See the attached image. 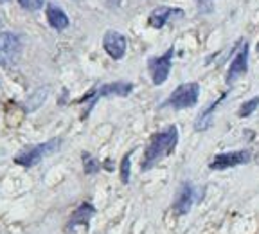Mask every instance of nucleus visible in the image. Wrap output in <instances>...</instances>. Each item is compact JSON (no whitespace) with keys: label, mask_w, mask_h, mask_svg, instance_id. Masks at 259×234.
Listing matches in <instances>:
<instances>
[{"label":"nucleus","mask_w":259,"mask_h":234,"mask_svg":"<svg viewBox=\"0 0 259 234\" xmlns=\"http://www.w3.org/2000/svg\"><path fill=\"white\" fill-rule=\"evenodd\" d=\"M178 142V128L177 126H167L166 130L155 133L151 137L150 144L146 148L144 157H142L141 168L142 171H148L150 168H153L157 162H160L164 157L171 155L177 148Z\"/></svg>","instance_id":"nucleus-1"},{"label":"nucleus","mask_w":259,"mask_h":234,"mask_svg":"<svg viewBox=\"0 0 259 234\" xmlns=\"http://www.w3.org/2000/svg\"><path fill=\"white\" fill-rule=\"evenodd\" d=\"M200 97V85L198 83H182L180 87L173 90V94L169 96V99L166 101V106H171L175 110H184V108H191L198 103Z\"/></svg>","instance_id":"nucleus-2"},{"label":"nucleus","mask_w":259,"mask_h":234,"mask_svg":"<svg viewBox=\"0 0 259 234\" xmlns=\"http://www.w3.org/2000/svg\"><path fill=\"white\" fill-rule=\"evenodd\" d=\"M22 44L13 32H0V67L9 69L20 56Z\"/></svg>","instance_id":"nucleus-3"},{"label":"nucleus","mask_w":259,"mask_h":234,"mask_svg":"<svg viewBox=\"0 0 259 234\" xmlns=\"http://www.w3.org/2000/svg\"><path fill=\"white\" fill-rule=\"evenodd\" d=\"M173 54H175V49L169 47L166 54H162V56H158V58H151V60L148 61V69H150L151 80H153L155 85L166 83V80L169 77Z\"/></svg>","instance_id":"nucleus-4"},{"label":"nucleus","mask_w":259,"mask_h":234,"mask_svg":"<svg viewBox=\"0 0 259 234\" xmlns=\"http://www.w3.org/2000/svg\"><path fill=\"white\" fill-rule=\"evenodd\" d=\"M58 146H60V141H56V139L45 142V144H38V146H34V148L22 151L18 157H15V162L20 166H25V168H31V166L38 164L44 157H47L49 153H53Z\"/></svg>","instance_id":"nucleus-5"},{"label":"nucleus","mask_w":259,"mask_h":234,"mask_svg":"<svg viewBox=\"0 0 259 234\" xmlns=\"http://www.w3.org/2000/svg\"><path fill=\"white\" fill-rule=\"evenodd\" d=\"M250 151L247 149H238V151H227V153H218L212 162H210V170H229L236 166L247 164L250 162Z\"/></svg>","instance_id":"nucleus-6"},{"label":"nucleus","mask_w":259,"mask_h":234,"mask_svg":"<svg viewBox=\"0 0 259 234\" xmlns=\"http://www.w3.org/2000/svg\"><path fill=\"white\" fill-rule=\"evenodd\" d=\"M248 70V44L239 45L238 53L234 54L231 61V67H229V72H227V83H234L238 77L245 76Z\"/></svg>","instance_id":"nucleus-7"},{"label":"nucleus","mask_w":259,"mask_h":234,"mask_svg":"<svg viewBox=\"0 0 259 234\" xmlns=\"http://www.w3.org/2000/svg\"><path fill=\"white\" fill-rule=\"evenodd\" d=\"M103 47L113 60H121L126 54V38L117 31H108L103 38Z\"/></svg>","instance_id":"nucleus-8"},{"label":"nucleus","mask_w":259,"mask_h":234,"mask_svg":"<svg viewBox=\"0 0 259 234\" xmlns=\"http://www.w3.org/2000/svg\"><path fill=\"white\" fill-rule=\"evenodd\" d=\"M193 198H194V189L189 182H184L180 191L177 194V200L173 204V211L177 214H187L193 206Z\"/></svg>","instance_id":"nucleus-9"},{"label":"nucleus","mask_w":259,"mask_h":234,"mask_svg":"<svg viewBox=\"0 0 259 234\" xmlns=\"http://www.w3.org/2000/svg\"><path fill=\"white\" fill-rule=\"evenodd\" d=\"M134 90V85L132 83H128V81H117V83H108V85H103L101 89L96 92V97L94 99H97V97H105V96H128L130 92Z\"/></svg>","instance_id":"nucleus-10"},{"label":"nucleus","mask_w":259,"mask_h":234,"mask_svg":"<svg viewBox=\"0 0 259 234\" xmlns=\"http://www.w3.org/2000/svg\"><path fill=\"white\" fill-rule=\"evenodd\" d=\"M47 20L51 24V27L58 29V31H63V29L69 27V16L54 4L47 6Z\"/></svg>","instance_id":"nucleus-11"},{"label":"nucleus","mask_w":259,"mask_h":234,"mask_svg":"<svg viewBox=\"0 0 259 234\" xmlns=\"http://www.w3.org/2000/svg\"><path fill=\"white\" fill-rule=\"evenodd\" d=\"M173 15H175V11L171 8H167V6H158L157 9H153V11H151V15H150V18H148V20H150L151 27L162 29Z\"/></svg>","instance_id":"nucleus-12"},{"label":"nucleus","mask_w":259,"mask_h":234,"mask_svg":"<svg viewBox=\"0 0 259 234\" xmlns=\"http://www.w3.org/2000/svg\"><path fill=\"white\" fill-rule=\"evenodd\" d=\"M223 97H225V94H223L222 97H218L214 103H210L209 105V108H205L202 113L198 115V119H196V123H194V128L198 130H207L210 125H212V113H214V110H216V106L220 105V103L223 101Z\"/></svg>","instance_id":"nucleus-13"},{"label":"nucleus","mask_w":259,"mask_h":234,"mask_svg":"<svg viewBox=\"0 0 259 234\" xmlns=\"http://www.w3.org/2000/svg\"><path fill=\"white\" fill-rule=\"evenodd\" d=\"M94 214V207L90 206V204H81L79 207L76 209V213L72 214V220H70L69 227H74V225H87V223L90 222V218H92Z\"/></svg>","instance_id":"nucleus-14"},{"label":"nucleus","mask_w":259,"mask_h":234,"mask_svg":"<svg viewBox=\"0 0 259 234\" xmlns=\"http://www.w3.org/2000/svg\"><path fill=\"white\" fill-rule=\"evenodd\" d=\"M47 94H49L47 87H45V89H38L36 92L32 94V96L27 99V103H25V108H27L29 112H34L36 108H40V106L44 105L45 99H47Z\"/></svg>","instance_id":"nucleus-15"},{"label":"nucleus","mask_w":259,"mask_h":234,"mask_svg":"<svg viewBox=\"0 0 259 234\" xmlns=\"http://www.w3.org/2000/svg\"><path fill=\"white\" fill-rule=\"evenodd\" d=\"M259 106V96L257 97H252V99H248V101H245L241 106H239L238 110V115L239 117H248L252 112H255V108Z\"/></svg>","instance_id":"nucleus-16"},{"label":"nucleus","mask_w":259,"mask_h":234,"mask_svg":"<svg viewBox=\"0 0 259 234\" xmlns=\"http://www.w3.org/2000/svg\"><path fill=\"white\" fill-rule=\"evenodd\" d=\"M83 164H85V171L89 175H94V173H97V171L101 170V164H99V161H97V159H94L90 153H83Z\"/></svg>","instance_id":"nucleus-17"},{"label":"nucleus","mask_w":259,"mask_h":234,"mask_svg":"<svg viewBox=\"0 0 259 234\" xmlns=\"http://www.w3.org/2000/svg\"><path fill=\"white\" fill-rule=\"evenodd\" d=\"M130 170H132V153H126L121 162V180L122 184L130 182Z\"/></svg>","instance_id":"nucleus-18"},{"label":"nucleus","mask_w":259,"mask_h":234,"mask_svg":"<svg viewBox=\"0 0 259 234\" xmlns=\"http://www.w3.org/2000/svg\"><path fill=\"white\" fill-rule=\"evenodd\" d=\"M18 2L25 9H40L44 6V0H18Z\"/></svg>","instance_id":"nucleus-19"},{"label":"nucleus","mask_w":259,"mask_h":234,"mask_svg":"<svg viewBox=\"0 0 259 234\" xmlns=\"http://www.w3.org/2000/svg\"><path fill=\"white\" fill-rule=\"evenodd\" d=\"M196 2H198V4H209L210 0H196Z\"/></svg>","instance_id":"nucleus-20"},{"label":"nucleus","mask_w":259,"mask_h":234,"mask_svg":"<svg viewBox=\"0 0 259 234\" xmlns=\"http://www.w3.org/2000/svg\"><path fill=\"white\" fill-rule=\"evenodd\" d=\"M0 2H8V0H0Z\"/></svg>","instance_id":"nucleus-21"},{"label":"nucleus","mask_w":259,"mask_h":234,"mask_svg":"<svg viewBox=\"0 0 259 234\" xmlns=\"http://www.w3.org/2000/svg\"><path fill=\"white\" fill-rule=\"evenodd\" d=\"M257 53H259V44H257Z\"/></svg>","instance_id":"nucleus-22"},{"label":"nucleus","mask_w":259,"mask_h":234,"mask_svg":"<svg viewBox=\"0 0 259 234\" xmlns=\"http://www.w3.org/2000/svg\"><path fill=\"white\" fill-rule=\"evenodd\" d=\"M0 25H2V22H0Z\"/></svg>","instance_id":"nucleus-23"}]
</instances>
